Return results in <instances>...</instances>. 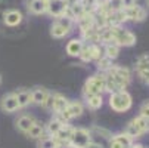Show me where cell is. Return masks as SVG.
Masks as SVG:
<instances>
[{"label": "cell", "instance_id": "3957f363", "mask_svg": "<svg viewBox=\"0 0 149 148\" xmlns=\"http://www.w3.org/2000/svg\"><path fill=\"white\" fill-rule=\"evenodd\" d=\"M148 130H149V119H145V117L139 116V117L133 119L129 123V126L125 128L124 133H127L133 139V138H137V136H140L142 133H145Z\"/></svg>", "mask_w": 149, "mask_h": 148}, {"label": "cell", "instance_id": "30bf717a", "mask_svg": "<svg viewBox=\"0 0 149 148\" xmlns=\"http://www.w3.org/2000/svg\"><path fill=\"white\" fill-rule=\"evenodd\" d=\"M0 107H2V110L6 111V113H15V111L19 108L16 95H15V93H10V95L3 96V98H2V102H0Z\"/></svg>", "mask_w": 149, "mask_h": 148}, {"label": "cell", "instance_id": "f546056e", "mask_svg": "<svg viewBox=\"0 0 149 148\" xmlns=\"http://www.w3.org/2000/svg\"><path fill=\"white\" fill-rule=\"evenodd\" d=\"M109 148H124V147H123V145L115 139V138H112V139H111V142H109Z\"/></svg>", "mask_w": 149, "mask_h": 148}, {"label": "cell", "instance_id": "52a82bcc", "mask_svg": "<svg viewBox=\"0 0 149 148\" xmlns=\"http://www.w3.org/2000/svg\"><path fill=\"white\" fill-rule=\"evenodd\" d=\"M81 114H83V105L75 101V102H68L67 108L63 110L59 116H61V120L62 121H68V120H71L74 117H78Z\"/></svg>", "mask_w": 149, "mask_h": 148}, {"label": "cell", "instance_id": "d6986e66", "mask_svg": "<svg viewBox=\"0 0 149 148\" xmlns=\"http://www.w3.org/2000/svg\"><path fill=\"white\" fill-rule=\"evenodd\" d=\"M15 95H16V99H18V104H19V108L21 107H27V105L31 102V90L21 89Z\"/></svg>", "mask_w": 149, "mask_h": 148}, {"label": "cell", "instance_id": "4fadbf2b", "mask_svg": "<svg viewBox=\"0 0 149 148\" xmlns=\"http://www.w3.org/2000/svg\"><path fill=\"white\" fill-rule=\"evenodd\" d=\"M67 3L65 2H61V0H49V6L47 11L50 12V15L53 16H62L67 11Z\"/></svg>", "mask_w": 149, "mask_h": 148}, {"label": "cell", "instance_id": "83f0119b", "mask_svg": "<svg viewBox=\"0 0 149 148\" xmlns=\"http://www.w3.org/2000/svg\"><path fill=\"white\" fill-rule=\"evenodd\" d=\"M80 58H81L84 62L93 61V58H92V52H90V46H83V51H81V53H80Z\"/></svg>", "mask_w": 149, "mask_h": 148}, {"label": "cell", "instance_id": "1f68e13d", "mask_svg": "<svg viewBox=\"0 0 149 148\" xmlns=\"http://www.w3.org/2000/svg\"><path fill=\"white\" fill-rule=\"evenodd\" d=\"M86 148H102V147H100V145H97V144H92V142H90Z\"/></svg>", "mask_w": 149, "mask_h": 148}, {"label": "cell", "instance_id": "44dd1931", "mask_svg": "<svg viewBox=\"0 0 149 148\" xmlns=\"http://www.w3.org/2000/svg\"><path fill=\"white\" fill-rule=\"evenodd\" d=\"M120 53V46L117 43H108L105 46V56H108L109 59L117 58Z\"/></svg>", "mask_w": 149, "mask_h": 148}, {"label": "cell", "instance_id": "5b68a950", "mask_svg": "<svg viewBox=\"0 0 149 148\" xmlns=\"http://www.w3.org/2000/svg\"><path fill=\"white\" fill-rule=\"evenodd\" d=\"M114 43L118 46H133L136 43V36L129 30L114 27Z\"/></svg>", "mask_w": 149, "mask_h": 148}, {"label": "cell", "instance_id": "484cf974", "mask_svg": "<svg viewBox=\"0 0 149 148\" xmlns=\"http://www.w3.org/2000/svg\"><path fill=\"white\" fill-rule=\"evenodd\" d=\"M40 148H59V144L55 139V136L53 138H41Z\"/></svg>", "mask_w": 149, "mask_h": 148}, {"label": "cell", "instance_id": "4dcf8cb0", "mask_svg": "<svg viewBox=\"0 0 149 148\" xmlns=\"http://www.w3.org/2000/svg\"><path fill=\"white\" fill-rule=\"evenodd\" d=\"M123 5H124V8L134 6V5H136V0H123Z\"/></svg>", "mask_w": 149, "mask_h": 148}, {"label": "cell", "instance_id": "277c9868", "mask_svg": "<svg viewBox=\"0 0 149 148\" xmlns=\"http://www.w3.org/2000/svg\"><path fill=\"white\" fill-rule=\"evenodd\" d=\"M103 90H105V76H92L84 84V95L86 96L102 95Z\"/></svg>", "mask_w": 149, "mask_h": 148}, {"label": "cell", "instance_id": "9c48e42d", "mask_svg": "<svg viewBox=\"0 0 149 148\" xmlns=\"http://www.w3.org/2000/svg\"><path fill=\"white\" fill-rule=\"evenodd\" d=\"M123 13L125 15L127 19H133V21H143L146 18V11L137 5L130 6V8H124Z\"/></svg>", "mask_w": 149, "mask_h": 148}, {"label": "cell", "instance_id": "4316f807", "mask_svg": "<svg viewBox=\"0 0 149 148\" xmlns=\"http://www.w3.org/2000/svg\"><path fill=\"white\" fill-rule=\"evenodd\" d=\"M97 67H99V70H106V71H108V70L112 67V59H109L108 56L100 58V59L97 61Z\"/></svg>", "mask_w": 149, "mask_h": 148}, {"label": "cell", "instance_id": "d4e9b609", "mask_svg": "<svg viewBox=\"0 0 149 148\" xmlns=\"http://www.w3.org/2000/svg\"><path fill=\"white\" fill-rule=\"evenodd\" d=\"M114 138H115L124 148H130V147L133 145V139L127 135V133H120V135H115Z\"/></svg>", "mask_w": 149, "mask_h": 148}, {"label": "cell", "instance_id": "e0dca14e", "mask_svg": "<svg viewBox=\"0 0 149 148\" xmlns=\"http://www.w3.org/2000/svg\"><path fill=\"white\" fill-rule=\"evenodd\" d=\"M34 123H36V120H34L31 116H21V117L18 119V121H16V126H18L19 130L28 133V130L34 126Z\"/></svg>", "mask_w": 149, "mask_h": 148}, {"label": "cell", "instance_id": "8992f818", "mask_svg": "<svg viewBox=\"0 0 149 148\" xmlns=\"http://www.w3.org/2000/svg\"><path fill=\"white\" fill-rule=\"evenodd\" d=\"M90 144V133L86 129H74L72 136L70 139V145L72 148H86Z\"/></svg>", "mask_w": 149, "mask_h": 148}, {"label": "cell", "instance_id": "8fae6325", "mask_svg": "<svg viewBox=\"0 0 149 148\" xmlns=\"http://www.w3.org/2000/svg\"><path fill=\"white\" fill-rule=\"evenodd\" d=\"M72 132H74V128H71V126H68V124H63L62 128H61V130L55 135V139L58 141V144L61 145H70V139H71V136H72Z\"/></svg>", "mask_w": 149, "mask_h": 148}, {"label": "cell", "instance_id": "7c38bea8", "mask_svg": "<svg viewBox=\"0 0 149 148\" xmlns=\"http://www.w3.org/2000/svg\"><path fill=\"white\" fill-rule=\"evenodd\" d=\"M67 105H68V101H67V98L63 96V95H61V93H55V95H52L50 108H52L55 113L61 114L63 110L67 108Z\"/></svg>", "mask_w": 149, "mask_h": 148}, {"label": "cell", "instance_id": "603a6c76", "mask_svg": "<svg viewBox=\"0 0 149 148\" xmlns=\"http://www.w3.org/2000/svg\"><path fill=\"white\" fill-rule=\"evenodd\" d=\"M43 133H45V129H43V126H41L40 123H34V126L28 130V136H31V138H34V139H37V138H41L43 136Z\"/></svg>", "mask_w": 149, "mask_h": 148}, {"label": "cell", "instance_id": "ac0fdd59", "mask_svg": "<svg viewBox=\"0 0 149 148\" xmlns=\"http://www.w3.org/2000/svg\"><path fill=\"white\" fill-rule=\"evenodd\" d=\"M83 41L81 40H77V39H74V40H71L70 43L67 45V53L68 55H71V56H80V53H81V51H83Z\"/></svg>", "mask_w": 149, "mask_h": 148}, {"label": "cell", "instance_id": "ba28073f", "mask_svg": "<svg viewBox=\"0 0 149 148\" xmlns=\"http://www.w3.org/2000/svg\"><path fill=\"white\" fill-rule=\"evenodd\" d=\"M136 71L139 77L146 84H149V53H143L142 56H139L137 64H136Z\"/></svg>", "mask_w": 149, "mask_h": 148}, {"label": "cell", "instance_id": "2e32d148", "mask_svg": "<svg viewBox=\"0 0 149 148\" xmlns=\"http://www.w3.org/2000/svg\"><path fill=\"white\" fill-rule=\"evenodd\" d=\"M47 6H49V0H31L30 2V11L33 13H45L47 11Z\"/></svg>", "mask_w": 149, "mask_h": 148}, {"label": "cell", "instance_id": "9a60e30c", "mask_svg": "<svg viewBox=\"0 0 149 148\" xmlns=\"http://www.w3.org/2000/svg\"><path fill=\"white\" fill-rule=\"evenodd\" d=\"M47 98H49V92L46 89H43V88H37V89L31 90V102L43 105Z\"/></svg>", "mask_w": 149, "mask_h": 148}, {"label": "cell", "instance_id": "f1b7e54d", "mask_svg": "<svg viewBox=\"0 0 149 148\" xmlns=\"http://www.w3.org/2000/svg\"><path fill=\"white\" fill-rule=\"evenodd\" d=\"M140 116L145 119H149V102H145L140 107Z\"/></svg>", "mask_w": 149, "mask_h": 148}, {"label": "cell", "instance_id": "836d02e7", "mask_svg": "<svg viewBox=\"0 0 149 148\" xmlns=\"http://www.w3.org/2000/svg\"><path fill=\"white\" fill-rule=\"evenodd\" d=\"M61 2H67V0H61Z\"/></svg>", "mask_w": 149, "mask_h": 148}, {"label": "cell", "instance_id": "6da1fadb", "mask_svg": "<svg viewBox=\"0 0 149 148\" xmlns=\"http://www.w3.org/2000/svg\"><path fill=\"white\" fill-rule=\"evenodd\" d=\"M130 71L129 68H124L120 65H112L105 74V90L118 92L125 90L127 84L130 83Z\"/></svg>", "mask_w": 149, "mask_h": 148}, {"label": "cell", "instance_id": "cb8c5ba5", "mask_svg": "<svg viewBox=\"0 0 149 148\" xmlns=\"http://www.w3.org/2000/svg\"><path fill=\"white\" fill-rule=\"evenodd\" d=\"M62 126H63V121H62L61 119H55V120H52V121L47 124V130H49L50 135H56V133L61 130Z\"/></svg>", "mask_w": 149, "mask_h": 148}, {"label": "cell", "instance_id": "5bb4252c", "mask_svg": "<svg viewBox=\"0 0 149 148\" xmlns=\"http://www.w3.org/2000/svg\"><path fill=\"white\" fill-rule=\"evenodd\" d=\"M21 21H22V15H21V12L16 11V9L8 11V12L5 13V22H6L8 25H10V27L18 25Z\"/></svg>", "mask_w": 149, "mask_h": 148}, {"label": "cell", "instance_id": "d6a6232c", "mask_svg": "<svg viewBox=\"0 0 149 148\" xmlns=\"http://www.w3.org/2000/svg\"><path fill=\"white\" fill-rule=\"evenodd\" d=\"M0 84H2V76H0Z\"/></svg>", "mask_w": 149, "mask_h": 148}, {"label": "cell", "instance_id": "ffe728a7", "mask_svg": "<svg viewBox=\"0 0 149 148\" xmlns=\"http://www.w3.org/2000/svg\"><path fill=\"white\" fill-rule=\"evenodd\" d=\"M68 28L67 27H63V25H61L59 22H55L53 25H52V28H50V34L55 37V39H62V37H65L67 34H68Z\"/></svg>", "mask_w": 149, "mask_h": 148}, {"label": "cell", "instance_id": "7a4b0ae2", "mask_svg": "<svg viewBox=\"0 0 149 148\" xmlns=\"http://www.w3.org/2000/svg\"><path fill=\"white\" fill-rule=\"evenodd\" d=\"M109 105L111 108L117 113H124L127 110H130L132 107V96L129 95L127 90H118L111 93L109 96Z\"/></svg>", "mask_w": 149, "mask_h": 148}, {"label": "cell", "instance_id": "7402d4cb", "mask_svg": "<svg viewBox=\"0 0 149 148\" xmlns=\"http://www.w3.org/2000/svg\"><path fill=\"white\" fill-rule=\"evenodd\" d=\"M87 98V105L92 110H97L102 107V95H92V96H86Z\"/></svg>", "mask_w": 149, "mask_h": 148}]
</instances>
